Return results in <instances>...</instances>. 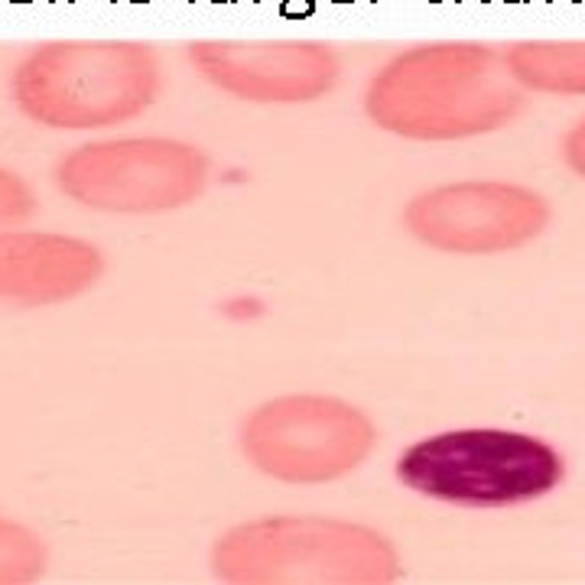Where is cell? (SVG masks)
<instances>
[{
    "instance_id": "obj_8",
    "label": "cell",
    "mask_w": 585,
    "mask_h": 585,
    "mask_svg": "<svg viewBox=\"0 0 585 585\" xmlns=\"http://www.w3.org/2000/svg\"><path fill=\"white\" fill-rule=\"evenodd\" d=\"M192 65L218 91L254 104H306L338 85L342 62L325 43H195Z\"/></svg>"
},
{
    "instance_id": "obj_7",
    "label": "cell",
    "mask_w": 585,
    "mask_h": 585,
    "mask_svg": "<svg viewBox=\"0 0 585 585\" xmlns=\"http://www.w3.org/2000/svg\"><path fill=\"white\" fill-rule=\"evenodd\" d=\"M553 208L530 186L501 179H462L413 195L403 225L416 241L442 254L517 251L550 228Z\"/></svg>"
},
{
    "instance_id": "obj_11",
    "label": "cell",
    "mask_w": 585,
    "mask_h": 585,
    "mask_svg": "<svg viewBox=\"0 0 585 585\" xmlns=\"http://www.w3.org/2000/svg\"><path fill=\"white\" fill-rule=\"evenodd\" d=\"M46 569V550L36 533L0 520V585L33 582Z\"/></svg>"
},
{
    "instance_id": "obj_6",
    "label": "cell",
    "mask_w": 585,
    "mask_h": 585,
    "mask_svg": "<svg viewBox=\"0 0 585 585\" xmlns=\"http://www.w3.org/2000/svg\"><path fill=\"white\" fill-rule=\"evenodd\" d=\"M72 202L111 215L176 212L208 186V156L173 137H121L85 143L56 166Z\"/></svg>"
},
{
    "instance_id": "obj_4",
    "label": "cell",
    "mask_w": 585,
    "mask_h": 585,
    "mask_svg": "<svg viewBox=\"0 0 585 585\" xmlns=\"http://www.w3.org/2000/svg\"><path fill=\"white\" fill-rule=\"evenodd\" d=\"M153 52L130 43H59L39 49L13 75V98L30 121L56 130L124 124L160 95Z\"/></svg>"
},
{
    "instance_id": "obj_5",
    "label": "cell",
    "mask_w": 585,
    "mask_h": 585,
    "mask_svg": "<svg viewBox=\"0 0 585 585\" xmlns=\"http://www.w3.org/2000/svg\"><path fill=\"white\" fill-rule=\"evenodd\" d=\"M241 452L260 475L325 485L371 459L377 426L355 403L329 394L273 397L241 423Z\"/></svg>"
},
{
    "instance_id": "obj_10",
    "label": "cell",
    "mask_w": 585,
    "mask_h": 585,
    "mask_svg": "<svg viewBox=\"0 0 585 585\" xmlns=\"http://www.w3.org/2000/svg\"><path fill=\"white\" fill-rule=\"evenodd\" d=\"M507 72L540 95H585V43H517L504 52Z\"/></svg>"
},
{
    "instance_id": "obj_1",
    "label": "cell",
    "mask_w": 585,
    "mask_h": 585,
    "mask_svg": "<svg viewBox=\"0 0 585 585\" xmlns=\"http://www.w3.org/2000/svg\"><path fill=\"white\" fill-rule=\"evenodd\" d=\"M524 111V91L501 52L481 43H433L394 56L364 91L374 127L403 140L494 134Z\"/></svg>"
},
{
    "instance_id": "obj_13",
    "label": "cell",
    "mask_w": 585,
    "mask_h": 585,
    "mask_svg": "<svg viewBox=\"0 0 585 585\" xmlns=\"http://www.w3.org/2000/svg\"><path fill=\"white\" fill-rule=\"evenodd\" d=\"M563 156H566V166L572 169V173H576L579 179H585V117L566 134Z\"/></svg>"
},
{
    "instance_id": "obj_12",
    "label": "cell",
    "mask_w": 585,
    "mask_h": 585,
    "mask_svg": "<svg viewBox=\"0 0 585 585\" xmlns=\"http://www.w3.org/2000/svg\"><path fill=\"white\" fill-rule=\"evenodd\" d=\"M33 208H36L33 189L17 173L0 166V228L20 225V221L33 215Z\"/></svg>"
},
{
    "instance_id": "obj_3",
    "label": "cell",
    "mask_w": 585,
    "mask_h": 585,
    "mask_svg": "<svg viewBox=\"0 0 585 585\" xmlns=\"http://www.w3.org/2000/svg\"><path fill=\"white\" fill-rule=\"evenodd\" d=\"M397 478L423 498L455 507H514L556 491L563 452L514 429H452L397 455Z\"/></svg>"
},
{
    "instance_id": "obj_2",
    "label": "cell",
    "mask_w": 585,
    "mask_h": 585,
    "mask_svg": "<svg viewBox=\"0 0 585 585\" xmlns=\"http://www.w3.org/2000/svg\"><path fill=\"white\" fill-rule=\"evenodd\" d=\"M212 569L231 585H387L403 576L384 530L316 514H273L225 530Z\"/></svg>"
},
{
    "instance_id": "obj_9",
    "label": "cell",
    "mask_w": 585,
    "mask_h": 585,
    "mask_svg": "<svg viewBox=\"0 0 585 585\" xmlns=\"http://www.w3.org/2000/svg\"><path fill=\"white\" fill-rule=\"evenodd\" d=\"M104 273L98 244L52 231H0V303L52 306L91 290Z\"/></svg>"
}]
</instances>
